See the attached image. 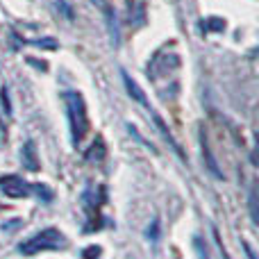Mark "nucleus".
<instances>
[{"label": "nucleus", "instance_id": "1", "mask_svg": "<svg viewBox=\"0 0 259 259\" xmlns=\"http://www.w3.org/2000/svg\"><path fill=\"white\" fill-rule=\"evenodd\" d=\"M64 103H66V114H68V125H71V137L73 143H80L89 132V116H87V105L84 98L75 91L64 94Z\"/></svg>", "mask_w": 259, "mask_h": 259}, {"label": "nucleus", "instance_id": "2", "mask_svg": "<svg viewBox=\"0 0 259 259\" xmlns=\"http://www.w3.org/2000/svg\"><path fill=\"white\" fill-rule=\"evenodd\" d=\"M64 246H66L64 234L59 232L57 228H46V230H41L39 234H34L32 239L23 241L21 246H18V252H21V255H34V252L57 250V248H64Z\"/></svg>", "mask_w": 259, "mask_h": 259}, {"label": "nucleus", "instance_id": "3", "mask_svg": "<svg viewBox=\"0 0 259 259\" xmlns=\"http://www.w3.org/2000/svg\"><path fill=\"white\" fill-rule=\"evenodd\" d=\"M0 191L9 198H27L32 191V184L18 178V175H3L0 178Z\"/></svg>", "mask_w": 259, "mask_h": 259}, {"label": "nucleus", "instance_id": "4", "mask_svg": "<svg viewBox=\"0 0 259 259\" xmlns=\"http://www.w3.org/2000/svg\"><path fill=\"white\" fill-rule=\"evenodd\" d=\"M121 77H123V84H125V89H127V94L132 96V100L134 103H139L141 107H146L148 112H152L150 109V103H148V98H146V91L139 87V82L134 80L132 75H130L127 71H121Z\"/></svg>", "mask_w": 259, "mask_h": 259}, {"label": "nucleus", "instance_id": "5", "mask_svg": "<svg viewBox=\"0 0 259 259\" xmlns=\"http://www.w3.org/2000/svg\"><path fill=\"white\" fill-rule=\"evenodd\" d=\"M21 161H23V166H25V168L30 170V173H36V170L41 168L34 141H25V146L21 148Z\"/></svg>", "mask_w": 259, "mask_h": 259}, {"label": "nucleus", "instance_id": "6", "mask_svg": "<svg viewBox=\"0 0 259 259\" xmlns=\"http://www.w3.org/2000/svg\"><path fill=\"white\" fill-rule=\"evenodd\" d=\"M100 7H103L105 18H107V27H109V39H112V46H116V48H118V44H121V32H118L116 12H114V9L107 5V0H105V3H100Z\"/></svg>", "mask_w": 259, "mask_h": 259}, {"label": "nucleus", "instance_id": "7", "mask_svg": "<svg viewBox=\"0 0 259 259\" xmlns=\"http://www.w3.org/2000/svg\"><path fill=\"white\" fill-rule=\"evenodd\" d=\"M200 146H202V157H205V164H207V168H209V173L214 175L216 180H223V173H221L219 164H216V159H214V152H211L209 143H207L205 132H202V137H200Z\"/></svg>", "mask_w": 259, "mask_h": 259}, {"label": "nucleus", "instance_id": "8", "mask_svg": "<svg viewBox=\"0 0 259 259\" xmlns=\"http://www.w3.org/2000/svg\"><path fill=\"white\" fill-rule=\"evenodd\" d=\"M105 155H107V148H105V141H103V139L98 137L94 146L87 150V159H89V161H103Z\"/></svg>", "mask_w": 259, "mask_h": 259}, {"label": "nucleus", "instance_id": "9", "mask_svg": "<svg viewBox=\"0 0 259 259\" xmlns=\"http://www.w3.org/2000/svg\"><path fill=\"white\" fill-rule=\"evenodd\" d=\"M202 27H205V30H209V32H223L225 30V21H223V18L211 16V18H207V21H202Z\"/></svg>", "mask_w": 259, "mask_h": 259}, {"label": "nucleus", "instance_id": "10", "mask_svg": "<svg viewBox=\"0 0 259 259\" xmlns=\"http://www.w3.org/2000/svg\"><path fill=\"white\" fill-rule=\"evenodd\" d=\"M193 246H196L198 259H209V252H207V243L202 241V237H193Z\"/></svg>", "mask_w": 259, "mask_h": 259}, {"label": "nucleus", "instance_id": "11", "mask_svg": "<svg viewBox=\"0 0 259 259\" xmlns=\"http://www.w3.org/2000/svg\"><path fill=\"white\" fill-rule=\"evenodd\" d=\"M32 46H36V48H48V50H57V41L53 39V36H46V39H36V41H30Z\"/></svg>", "mask_w": 259, "mask_h": 259}, {"label": "nucleus", "instance_id": "12", "mask_svg": "<svg viewBox=\"0 0 259 259\" xmlns=\"http://www.w3.org/2000/svg\"><path fill=\"white\" fill-rule=\"evenodd\" d=\"M32 191H36V193H39V198H44L46 202H50V200H53V191H50L48 187H44V184H32Z\"/></svg>", "mask_w": 259, "mask_h": 259}, {"label": "nucleus", "instance_id": "13", "mask_svg": "<svg viewBox=\"0 0 259 259\" xmlns=\"http://www.w3.org/2000/svg\"><path fill=\"white\" fill-rule=\"evenodd\" d=\"M250 219H252V223H259V209H257V193H255V189L250 191Z\"/></svg>", "mask_w": 259, "mask_h": 259}, {"label": "nucleus", "instance_id": "14", "mask_svg": "<svg viewBox=\"0 0 259 259\" xmlns=\"http://www.w3.org/2000/svg\"><path fill=\"white\" fill-rule=\"evenodd\" d=\"M0 98H3V109L7 116H12V105H9V91L7 87H3V91H0Z\"/></svg>", "mask_w": 259, "mask_h": 259}, {"label": "nucleus", "instance_id": "15", "mask_svg": "<svg viewBox=\"0 0 259 259\" xmlns=\"http://www.w3.org/2000/svg\"><path fill=\"white\" fill-rule=\"evenodd\" d=\"M100 257V248L98 246H89L84 252H82V259H98Z\"/></svg>", "mask_w": 259, "mask_h": 259}, {"label": "nucleus", "instance_id": "16", "mask_svg": "<svg viewBox=\"0 0 259 259\" xmlns=\"http://www.w3.org/2000/svg\"><path fill=\"white\" fill-rule=\"evenodd\" d=\"M148 239H152V241H157L159 239V221H152V228H148Z\"/></svg>", "mask_w": 259, "mask_h": 259}, {"label": "nucleus", "instance_id": "17", "mask_svg": "<svg viewBox=\"0 0 259 259\" xmlns=\"http://www.w3.org/2000/svg\"><path fill=\"white\" fill-rule=\"evenodd\" d=\"M57 7L62 9V12L66 14V16H73V12H71V9H68V3H66V0H62V3H57Z\"/></svg>", "mask_w": 259, "mask_h": 259}, {"label": "nucleus", "instance_id": "18", "mask_svg": "<svg viewBox=\"0 0 259 259\" xmlns=\"http://www.w3.org/2000/svg\"><path fill=\"white\" fill-rule=\"evenodd\" d=\"M243 248H246V255H248V257H250V259H257V257H255V250L250 248V243L243 241Z\"/></svg>", "mask_w": 259, "mask_h": 259}]
</instances>
